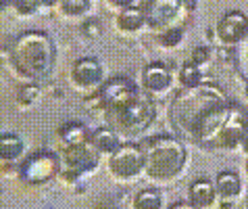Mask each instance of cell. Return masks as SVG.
<instances>
[{
    "instance_id": "cell-1",
    "label": "cell",
    "mask_w": 248,
    "mask_h": 209,
    "mask_svg": "<svg viewBox=\"0 0 248 209\" xmlns=\"http://www.w3.org/2000/svg\"><path fill=\"white\" fill-rule=\"evenodd\" d=\"M233 103L221 86L201 82L184 86L169 103V123L184 140L213 149L219 132L230 120Z\"/></svg>"
},
{
    "instance_id": "cell-2",
    "label": "cell",
    "mask_w": 248,
    "mask_h": 209,
    "mask_svg": "<svg viewBox=\"0 0 248 209\" xmlns=\"http://www.w3.org/2000/svg\"><path fill=\"white\" fill-rule=\"evenodd\" d=\"M105 96V122L123 140L144 134L155 122L156 107L127 78H111L98 88Z\"/></svg>"
},
{
    "instance_id": "cell-3",
    "label": "cell",
    "mask_w": 248,
    "mask_h": 209,
    "mask_svg": "<svg viewBox=\"0 0 248 209\" xmlns=\"http://www.w3.org/2000/svg\"><path fill=\"white\" fill-rule=\"evenodd\" d=\"M57 61L52 38L42 30H27L9 44V63L17 78L38 82L50 71Z\"/></svg>"
},
{
    "instance_id": "cell-4",
    "label": "cell",
    "mask_w": 248,
    "mask_h": 209,
    "mask_svg": "<svg viewBox=\"0 0 248 209\" xmlns=\"http://www.w3.org/2000/svg\"><path fill=\"white\" fill-rule=\"evenodd\" d=\"M144 153V176L150 182L163 184L175 180L184 172L186 159V144L180 136L173 134H156L146 136L140 142Z\"/></svg>"
},
{
    "instance_id": "cell-5",
    "label": "cell",
    "mask_w": 248,
    "mask_h": 209,
    "mask_svg": "<svg viewBox=\"0 0 248 209\" xmlns=\"http://www.w3.org/2000/svg\"><path fill=\"white\" fill-rule=\"evenodd\" d=\"M61 155L52 151H38L23 159L19 165V178L23 184L30 186H38V184H46L52 178H57L61 174Z\"/></svg>"
},
{
    "instance_id": "cell-6",
    "label": "cell",
    "mask_w": 248,
    "mask_h": 209,
    "mask_svg": "<svg viewBox=\"0 0 248 209\" xmlns=\"http://www.w3.org/2000/svg\"><path fill=\"white\" fill-rule=\"evenodd\" d=\"M108 172L117 182H129L144 174V153L136 142H121V146L108 157Z\"/></svg>"
},
{
    "instance_id": "cell-7",
    "label": "cell",
    "mask_w": 248,
    "mask_h": 209,
    "mask_svg": "<svg viewBox=\"0 0 248 209\" xmlns=\"http://www.w3.org/2000/svg\"><path fill=\"white\" fill-rule=\"evenodd\" d=\"M140 11L146 19V27L156 32H163L167 27H173V21L180 17L182 0H140Z\"/></svg>"
},
{
    "instance_id": "cell-8",
    "label": "cell",
    "mask_w": 248,
    "mask_h": 209,
    "mask_svg": "<svg viewBox=\"0 0 248 209\" xmlns=\"http://www.w3.org/2000/svg\"><path fill=\"white\" fill-rule=\"evenodd\" d=\"M98 159H100V153L90 144V140L75 146H63V151H61V165H63V170H69L78 174V176L94 172L96 165H98Z\"/></svg>"
},
{
    "instance_id": "cell-9",
    "label": "cell",
    "mask_w": 248,
    "mask_h": 209,
    "mask_svg": "<svg viewBox=\"0 0 248 209\" xmlns=\"http://www.w3.org/2000/svg\"><path fill=\"white\" fill-rule=\"evenodd\" d=\"M246 128H248V109L240 107V104H233L230 120L223 125V130L219 132L213 149H236L240 140H242Z\"/></svg>"
},
{
    "instance_id": "cell-10",
    "label": "cell",
    "mask_w": 248,
    "mask_h": 209,
    "mask_svg": "<svg viewBox=\"0 0 248 209\" xmlns=\"http://www.w3.org/2000/svg\"><path fill=\"white\" fill-rule=\"evenodd\" d=\"M69 80L79 90H96L102 86V65L92 57L78 59L71 65Z\"/></svg>"
},
{
    "instance_id": "cell-11",
    "label": "cell",
    "mask_w": 248,
    "mask_h": 209,
    "mask_svg": "<svg viewBox=\"0 0 248 209\" xmlns=\"http://www.w3.org/2000/svg\"><path fill=\"white\" fill-rule=\"evenodd\" d=\"M246 27H248V21H246L244 13L230 11V13H225L221 21L217 23V38L221 44L233 46L242 40V36L246 34Z\"/></svg>"
},
{
    "instance_id": "cell-12",
    "label": "cell",
    "mask_w": 248,
    "mask_h": 209,
    "mask_svg": "<svg viewBox=\"0 0 248 209\" xmlns=\"http://www.w3.org/2000/svg\"><path fill=\"white\" fill-rule=\"evenodd\" d=\"M171 82H173V75H171L169 67L165 63L156 61V63H150V65L144 67L142 71V78L140 84L142 88L146 90L148 94H163L171 88Z\"/></svg>"
},
{
    "instance_id": "cell-13",
    "label": "cell",
    "mask_w": 248,
    "mask_h": 209,
    "mask_svg": "<svg viewBox=\"0 0 248 209\" xmlns=\"http://www.w3.org/2000/svg\"><path fill=\"white\" fill-rule=\"evenodd\" d=\"M90 144L100 155H111L121 146V136L108 125H100L90 134Z\"/></svg>"
},
{
    "instance_id": "cell-14",
    "label": "cell",
    "mask_w": 248,
    "mask_h": 209,
    "mask_svg": "<svg viewBox=\"0 0 248 209\" xmlns=\"http://www.w3.org/2000/svg\"><path fill=\"white\" fill-rule=\"evenodd\" d=\"M217 197V191H215V182L206 178H198L190 184L188 188V199L192 207H209L213 205V201Z\"/></svg>"
},
{
    "instance_id": "cell-15",
    "label": "cell",
    "mask_w": 248,
    "mask_h": 209,
    "mask_svg": "<svg viewBox=\"0 0 248 209\" xmlns=\"http://www.w3.org/2000/svg\"><path fill=\"white\" fill-rule=\"evenodd\" d=\"M146 25V19H144V13L140 11V6H127V9H121L115 17V27L119 32L125 34H134L138 30Z\"/></svg>"
},
{
    "instance_id": "cell-16",
    "label": "cell",
    "mask_w": 248,
    "mask_h": 209,
    "mask_svg": "<svg viewBox=\"0 0 248 209\" xmlns=\"http://www.w3.org/2000/svg\"><path fill=\"white\" fill-rule=\"evenodd\" d=\"M215 191L219 199H236L242 192V180L233 172H219L215 178Z\"/></svg>"
},
{
    "instance_id": "cell-17",
    "label": "cell",
    "mask_w": 248,
    "mask_h": 209,
    "mask_svg": "<svg viewBox=\"0 0 248 209\" xmlns=\"http://www.w3.org/2000/svg\"><path fill=\"white\" fill-rule=\"evenodd\" d=\"M90 134L92 132H88V128L84 123L69 122L59 130V140L63 146H75V144H84V142L90 140Z\"/></svg>"
},
{
    "instance_id": "cell-18",
    "label": "cell",
    "mask_w": 248,
    "mask_h": 209,
    "mask_svg": "<svg viewBox=\"0 0 248 209\" xmlns=\"http://www.w3.org/2000/svg\"><path fill=\"white\" fill-rule=\"evenodd\" d=\"M23 151H25V142L17 134H11V132L2 134V138H0V157H2V163L17 161L23 155Z\"/></svg>"
},
{
    "instance_id": "cell-19",
    "label": "cell",
    "mask_w": 248,
    "mask_h": 209,
    "mask_svg": "<svg viewBox=\"0 0 248 209\" xmlns=\"http://www.w3.org/2000/svg\"><path fill=\"white\" fill-rule=\"evenodd\" d=\"M132 207L136 209H158L163 207V199H161V192L155 191V188H146V191H140L134 197V203Z\"/></svg>"
},
{
    "instance_id": "cell-20",
    "label": "cell",
    "mask_w": 248,
    "mask_h": 209,
    "mask_svg": "<svg viewBox=\"0 0 248 209\" xmlns=\"http://www.w3.org/2000/svg\"><path fill=\"white\" fill-rule=\"evenodd\" d=\"M90 6L92 0H61L57 9L63 17H81L90 11Z\"/></svg>"
},
{
    "instance_id": "cell-21",
    "label": "cell",
    "mask_w": 248,
    "mask_h": 209,
    "mask_svg": "<svg viewBox=\"0 0 248 209\" xmlns=\"http://www.w3.org/2000/svg\"><path fill=\"white\" fill-rule=\"evenodd\" d=\"M180 82L182 86H196V84L202 82V69L196 63H184L180 69Z\"/></svg>"
},
{
    "instance_id": "cell-22",
    "label": "cell",
    "mask_w": 248,
    "mask_h": 209,
    "mask_svg": "<svg viewBox=\"0 0 248 209\" xmlns=\"http://www.w3.org/2000/svg\"><path fill=\"white\" fill-rule=\"evenodd\" d=\"M182 40H184V30L177 25L167 27V30H163L158 34V42H161V46H165V48H175Z\"/></svg>"
},
{
    "instance_id": "cell-23",
    "label": "cell",
    "mask_w": 248,
    "mask_h": 209,
    "mask_svg": "<svg viewBox=\"0 0 248 209\" xmlns=\"http://www.w3.org/2000/svg\"><path fill=\"white\" fill-rule=\"evenodd\" d=\"M38 94H40V88H38V84H23L21 90H19V101H21L23 104H31L33 101L38 99Z\"/></svg>"
},
{
    "instance_id": "cell-24",
    "label": "cell",
    "mask_w": 248,
    "mask_h": 209,
    "mask_svg": "<svg viewBox=\"0 0 248 209\" xmlns=\"http://www.w3.org/2000/svg\"><path fill=\"white\" fill-rule=\"evenodd\" d=\"M84 109L90 111V113H94V111H100L102 113V109H105V96H102L100 90H96L94 94L88 96L86 103H84Z\"/></svg>"
},
{
    "instance_id": "cell-25",
    "label": "cell",
    "mask_w": 248,
    "mask_h": 209,
    "mask_svg": "<svg viewBox=\"0 0 248 209\" xmlns=\"http://www.w3.org/2000/svg\"><path fill=\"white\" fill-rule=\"evenodd\" d=\"M13 6H15L17 13H21V15H33L36 9L40 6V0H13Z\"/></svg>"
},
{
    "instance_id": "cell-26",
    "label": "cell",
    "mask_w": 248,
    "mask_h": 209,
    "mask_svg": "<svg viewBox=\"0 0 248 209\" xmlns=\"http://www.w3.org/2000/svg\"><path fill=\"white\" fill-rule=\"evenodd\" d=\"M209 59H211V48L196 46L192 51V63H196V65H204V63H209Z\"/></svg>"
},
{
    "instance_id": "cell-27",
    "label": "cell",
    "mask_w": 248,
    "mask_h": 209,
    "mask_svg": "<svg viewBox=\"0 0 248 209\" xmlns=\"http://www.w3.org/2000/svg\"><path fill=\"white\" fill-rule=\"evenodd\" d=\"M81 34H84L86 38H90V40H94L96 36L100 34V25H98V21H88V23H84V27H81Z\"/></svg>"
},
{
    "instance_id": "cell-28",
    "label": "cell",
    "mask_w": 248,
    "mask_h": 209,
    "mask_svg": "<svg viewBox=\"0 0 248 209\" xmlns=\"http://www.w3.org/2000/svg\"><path fill=\"white\" fill-rule=\"evenodd\" d=\"M136 0H108V4L113 6V9H127V6H134Z\"/></svg>"
},
{
    "instance_id": "cell-29",
    "label": "cell",
    "mask_w": 248,
    "mask_h": 209,
    "mask_svg": "<svg viewBox=\"0 0 248 209\" xmlns=\"http://www.w3.org/2000/svg\"><path fill=\"white\" fill-rule=\"evenodd\" d=\"M182 9H184L186 15H188V13H192L196 9V0H182Z\"/></svg>"
},
{
    "instance_id": "cell-30",
    "label": "cell",
    "mask_w": 248,
    "mask_h": 209,
    "mask_svg": "<svg viewBox=\"0 0 248 209\" xmlns=\"http://www.w3.org/2000/svg\"><path fill=\"white\" fill-rule=\"evenodd\" d=\"M240 149H242L244 153H248V128H246V132H244L242 140H240Z\"/></svg>"
},
{
    "instance_id": "cell-31",
    "label": "cell",
    "mask_w": 248,
    "mask_h": 209,
    "mask_svg": "<svg viewBox=\"0 0 248 209\" xmlns=\"http://www.w3.org/2000/svg\"><path fill=\"white\" fill-rule=\"evenodd\" d=\"M61 2V0H40V4H44V6H57Z\"/></svg>"
},
{
    "instance_id": "cell-32",
    "label": "cell",
    "mask_w": 248,
    "mask_h": 209,
    "mask_svg": "<svg viewBox=\"0 0 248 209\" xmlns=\"http://www.w3.org/2000/svg\"><path fill=\"white\" fill-rule=\"evenodd\" d=\"M244 94L248 96V80H246V84H244Z\"/></svg>"
},
{
    "instance_id": "cell-33",
    "label": "cell",
    "mask_w": 248,
    "mask_h": 209,
    "mask_svg": "<svg viewBox=\"0 0 248 209\" xmlns=\"http://www.w3.org/2000/svg\"><path fill=\"white\" fill-rule=\"evenodd\" d=\"M2 4H13V0H2Z\"/></svg>"
},
{
    "instance_id": "cell-34",
    "label": "cell",
    "mask_w": 248,
    "mask_h": 209,
    "mask_svg": "<svg viewBox=\"0 0 248 209\" xmlns=\"http://www.w3.org/2000/svg\"><path fill=\"white\" fill-rule=\"evenodd\" d=\"M246 174H248V159H246Z\"/></svg>"
},
{
    "instance_id": "cell-35",
    "label": "cell",
    "mask_w": 248,
    "mask_h": 209,
    "mask_svg": "<svg viewBox=\"0 0 248 209\" xmlns=\"http://www.w3.org/2000/svg\"><path fill=\"white\" fill-rule=\"evenodd\" d=\"M246 207H248V203H246Z\"/></svg>"
}]
</instances>
